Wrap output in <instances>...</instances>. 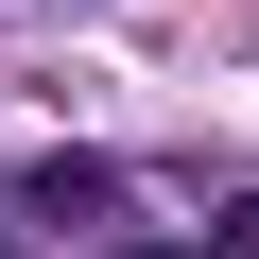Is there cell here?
<instances>
[{"label": "cell", "mask_w": 259, "mask_h": 259, "mask_svg": "<svg viewBox=\"0 0 259 259\" xmlns=\"http://www.w3.org/2000/svg\"><path fill=\"white\" fill-rule=\"evenodd\" d=\"M121 259H190V242H121Z\"/></svg>", "instance_id": "obj_3"}, {"label": "cell", "mask_w": 259, "mask_h": 259, "mask_svg": "<svg viewBox=\"0 0 259 259\" xmlns=\"http://www.w3.org/2000/svg\"><path fill=\"white\" fill-rule=\"evenodd\" d=\"M0 259H35V242H18V207H0Z\"/></svg>", "instance_id": "obj_2"}, {"label": "cell", "mask_w": 259, "mask_h": 259, "mask_svg": "<svg viewBox=\"0 0 259 259\" xmlns=\"http://www.w3.org/2000/svg\"><path fill=\"white\" fill-rule=\"evenodd\" d=\"M18 225H121V173L104 156H35L18 173Z\"/></svg>", "instance_id": "obj_1"}]
</instances>
